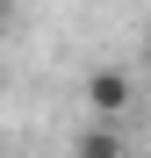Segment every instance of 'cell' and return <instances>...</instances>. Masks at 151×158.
<instances>
[{
	"mask_svg": "<svg viewBox=\"0 0 151 158\" xmlns=\"http://www.w3.org/2000/svg\"><path fill=\"white\" fill-rule=\"evenodd\" d=\"M72 158H122V137H115L108 122H94L86 137H79V151H72Z\"/></svg>",
	"mask_w": 151,
	"mask_h": 158,
	"instance_id": "2",
	"label": "cell"
},
{
	"mask_svg": "<svg viewBox=\"0 0 151 158\" xmlns=\"http://www.w3.org/2000/svg\"><path fill=\"white\" fill-rule=\"evenodd\" d=\"M86 108H94V115H122V108H130V72L101 65V72L86 79Z\"/></svg>",
	"mask_w": 151,
	"mask_h": 158,
	"instance_id": "1",
	"label": "cell"
},
{
	"mask_svg": "<svg viewBox=\"0 0 151 158\" xmlns=\"http://www.w3.org/2000/svg\"><path fill=\"white\" fill-rule=\"evenodd\" d=\"M7 7H15V0H0V22H7Z\"/></svg>",
	"mask_w": 151,
	"mask_h": 158,
	"instance_id": "3",
	"label": "cell"
}]
</instances>
